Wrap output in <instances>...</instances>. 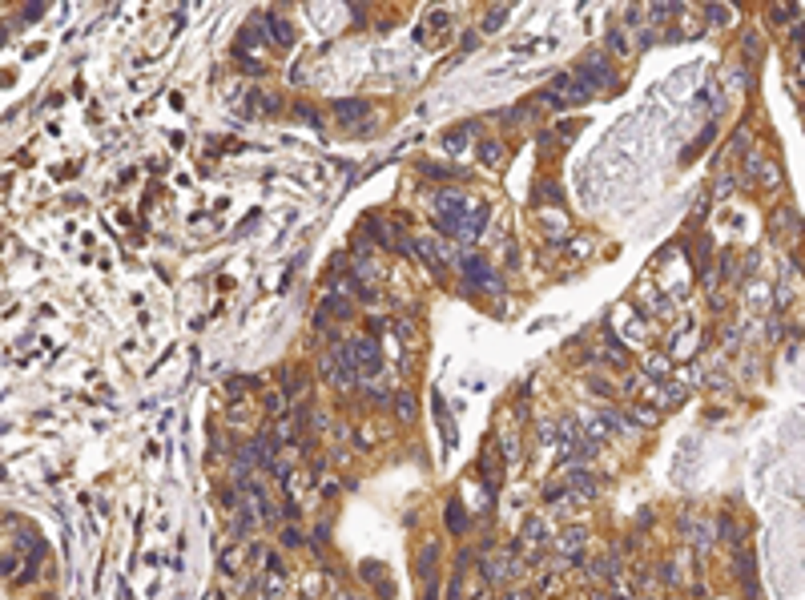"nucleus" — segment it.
<instances>
[{
    "mask_svg": "<svg viewBox=\"0 0 805 600\" xmlns=\"http://www.w3.org/2000/svg\"><path fill=\"white\" fill-rule=\"evenodd\" d=\"M480 161L483 166H500L503 161V145L500 141H480Z\"/></svg>",
    "mask_w": 805,
    "mask_h": 600,
    "instance_id": "1a4fd4ad",
    "label": "nucleus"
},
{
    "mask_svg": "<svg viewBox=\"0 0 805 600\" xmlns=\"http://www.w3.org/2000/svg\"><path fill=\"white\" fill-rule=\"evenodd\" d=\"M335 117L347 125V129H363V121L370 117V105H367V101H338V105H335Z\"/></svg>",
    "mask_w": 805,
    "mask_h": 600,
    "instance_id": "7ed1b4c3",
    "label": "nucleus"
},
{
    "mask_svg": "<svg viewBox=\"0 0 805 600\" xmlns=\"http://www.w3.org/2000/svg\"><path fill=\"white\" fill-rule=\"evenodd\" d=\"M427 600H435V596H427Z\"/></svg>",
    "mask_w": 805,
    "mask_h": 600,
    "instance_id": "4468645a",
    "label": "nucleus"
},
{
    "mask_svg": "<svg viewBox=\"0 0 805 600\" xmlns=\"http://www.w3.org/2000/svg\"><path fill=\"white\" fill-rule=\"evenodd\" d=\"M447 528H451L455 536L463 532V508H459V500H451V504H447Z\"/></svg>",
    "mask_w": 805,
    "mask_h": 600,
    "instance_id": "9b49d317",
    "label": "nucleus"
},
{
    "mask_svg": "<svg viewBox=\"0 0 805 600\" xmlns=\"http://www.w3.org/2000/svg\"><path fill=\"white\" fill-rule=\"evenodd\" d=\"M431 403H435V419H439V427H443V447H451L455 444V427H451V419H447V407H443V395H431Z\"/></svg>",
    "mask_w": 805,
    "mask_h": 600,
    "instance_id": "6e6552de",
    "label": "nucleus"
},
{
    "mask_svg": "<svg viewBox=\"0 0 805 600\" xmlns=\"http://www.w3.org/2000/svg\"><path fill=\"white\" fill-rule=\"evenodd\" d=\"M395 411H399L402 419H411V415H415V399H411V395H399V399H395Z\"/></svg>",
    "mask_w": 805,
    "mask_h": 600,
    "instance_id": "ddd939ff",
    "label": "nucleus"
},
{
    "mask_svg": "<svg viewBox=\"0 0 805 600\" xmlns=\"http://www.w3.org/2000/svg\"><path fill=\"white\" fill-rule=\"evenodd\" d=\"M463 278H467L471 286H492V266L480 254H471V258H463Z\"/></svg>",
    "mask_w": 805,
    "mask_h": 600,
    "instance_id": "20e7f679",
    "label": "nucleus"
},
{
    "mask_svg": "<svg viewBox=\"0 0 805 600\" xmlns=\"http://www.w3.org/2000/svg\"><path fill=\"white\" fill-rule=\"evenodd\" d=\"M347 355H350V363H355L358 375H375V371L383 367L379 343H375V339H355V343H347Z\"/></svg>",
    "mask_w": 805,
    "mask_h": 600,
    "instance_id": "f03ea898",
    "label": "nucleus"
},
{
    "mask_svg": "<svg viewBox=\"0 0 805 600\" xmlns=\"http://www.w3.org/2000/svg\"><path fill=\"white\" fill-rule=\"evenodd\" d=\"M266 24H270V45H278V49L294 45V29L282 21V16H266Z\"/></svg>",
    "mask_w": 805,
    "mask_h": 600,
    "instance_id": "39448f33",
    "label": "nucleus"
},
{
    "mask_svg": "<svg viewBox=\"0 0 805 600\" xmlns=\"http://www.w3.org/2000/svg\"><path fill=\"white\" fill-rule=\"evenodd\" d=\"M471 129H475V125H459L455 134L443 137V149H463V145H467V137H471Z\"/></svg>",
    "mask_w": 805,
    "mask_h": 600,
    "instance_id": "9d476101",
    "label": "nucleus"
},
{
    "mask_svg": "<svg viewBox=\"0 0 805 600\" xmlns=\"http://www.w3.org/2000/svg\"><path fill=\"white\" fill-rule=\"evenodd\" d=\"M584 540H588V532H584V528H568V532L560 536V552L568 556V560H576V556H580V544H584Z\"/></svg>",
    "mask_w": 805,
    "mask_h": 600,
    "instance_id": "423d86ee",
    "label": "nucleus"
},
{
    "mask_svg": "<svg viewBox=\"0 0 805 600\" xmlns=\"http://www.w3.org/2000/svg\"><path fill=\"white\" fill-rule=\"evenodd\" d=\"M536 201H564V198H560V189L552 186V181H544V186L536 189Z\"/></svg>",
    "mask_w": 805,
    "mask_h": 600,
    "instance_id": "f8f14e48",
    "label": "nucleus"
},
{
    "mask_svg": "<svg viewBox=\"0 0 805 600\" xmlns=\"http://www.w3.org/2000/svg\"><path fill=\"white\" fill-rule=\"evenodd\" d=\"M540 544H544V524H540V520H527L524 532H520V548H524V552H536Z\"/></svg>",
    "mask_w": 805,
    "mask_h": 600,
    "instance_id": "0eeeda50",
    "label": "nucleus"
},
{
    "mask_svg": "<svg viewBox=\"0 0 805 600\" xmlns=\"http://www.w3.org/2000/svg\"><path fill=\"white\" fill-rule=\"evenodd\" d=\"M576 77H580L584 85L596 93V89H608V85L616 81V73H612V65H608V56H604V53H592V56H584V61H580Z\"/></svg>",
    "mask_w": 805,
    "mask_h": 600,
    "instance_id": "f257e3e1",
    "label": "nucleus"
},
{
    "mask_svg": "<svg viewBox=\"0 0 805 600\" xmlns=\"http://www.w3.org/2000/svg\"><path fill=\"white\" fill-rule=\"evenodd\" d=\"M343 600H350V596H343Z\"/></svg>",
    "mask_w": 805,
    "mask_h": 600,
    "instance_id": "2eb2a0df",
    "label": "nucleus"
}]
</instances>
